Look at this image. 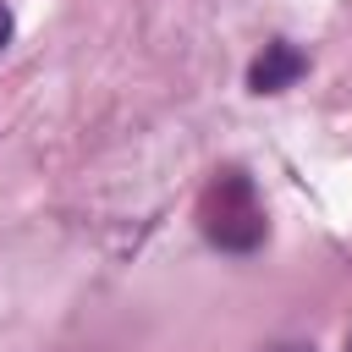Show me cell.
Returning a JSON list of instances; mask_svg holds the SVG:
<instances>
[{"mask_svg":"<svg viewBox=\"0 0 352 352\" xmlns=\"http://www.w3.org/2000/svg\"><path fill=\"white\" fill-rule=\"evenodd\" d=\"M270 352H314V346H297V341H286V346H270Z\"/></svg>","mask_w":352,"mask_h":352,"instance_id":"obj_4","label":"cell"},{"mask_svg":"<svg viewBox=\"0 0 352 352\" xmlns=\"http://www.w3.org/2000/svg\"><path fill=\"white\" fill-rule=\"evenodd\" d=\"M198 220H204V236L226 253H253L264 242V204H258V192L242 170H220L204 187Z\"/></svg>","mask_w":352,"mask_h":352,"instance_id":"obj_1","label":"cell"},{"mask_svg":"<svg viewBox=\"0 0 352 352\" xmlns=\"http://www.w3.org/2000/svg\"><path fill=\"white\" fill-rule=\"evenodd\" d=\"M6 44H11V11L0 6V50H6Z\"/></svg>","mask_w":352,"mask_h":352,"instance_id":"obj_3","label":"cell"},{"mask_svg":"<svg viewBox=\"0 0 352 352\" xmlns=\"http://www.w3.org/2000/svg\"><path fill=\"white\" fill-rule=\"evenodd\" d=\"M302 72H308V55H302L297 44H264V55H258L253 72H248V88H253V94H280V88H292Z\"/></svg>","mask_w":352,"mask_h":352,"instance_id":"obj_2","label":"cell"}]
</instances>
